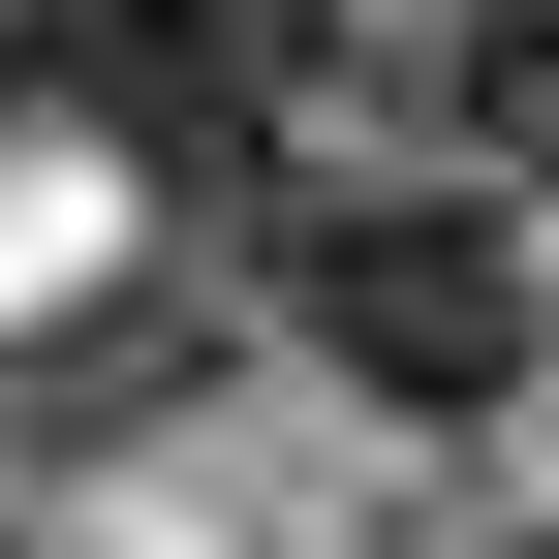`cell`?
Wrapping results in <instances>:
<instances>
[{"label": "cell", "instance_id": "7a4b0ae2", "mask_svg": "<svg viewBox=\"0 0 559 559\" xmlns=\"http://www.w3.org/2000/svg\"><path fill=\"white\" fill-rule=\"evenodd\" d=\"M62 94H94V156H156V187H280L311 94H342V0H94Z\"/></svg>", "mask_w": 559, "mask_h": 559}, {"label": "cell", "instance_id": "8992f818", "mask_svg": "<svg viewBox=\"0 0 559 559\" xmlns=\"http://www.w3.org/2000/svg\"><path fill=\"white\" fill-rule=\"evenodd\" d=\"M436 559H559V528H436Z\"/></svg>", "mask_w": 559, "mask_h": 559}, {"label": "cell", "instance_id": "277c9868", "mask_svg": "<svg viewBox=\"0 0 559 559\" xmlns=\"http://www.w3.org/2000/svg\"><path fill=\"white\" fill-rule=\"evenodd\" d=\"M466 156H559V0H466Z\"/></svg>", "mask_w": 559, "mask_h": 559}, {"label": "cell", "instance_id": "6da1fadb", "mask_svg": "<svg viewBox=\"0 0 559 559\" xmlns=\"http://www.w3.org/2000/svg\"><path fill=\"white\" fill-rule=\"evenodd\" d=\"M280 342H311L373 436H498L559 373V280H528L498 187H311V218H280Z\"/></svg>", "mask_w": 559, "mask_h": 559}, {"label": "cell", "instance_id": "5b68a950", "mask_svg": "<svg viewBox=\"0 0 559 559\" xmlns=\"http://www.w3.org/2000/svg\"><path fill=\"white\" fill-rule=\"evenodd\" d=\"M62 32H94V0H0V94H62Z\"/></svg>", "mask_w": 559, "mask_h": 559}, {"label": "cell", "instance_id": "3957f363", "mask_svg": "<svg viewBox=\"0 0 559 559\" xmlns=\"http://www.w3.org/2000/svg\"><path fill=\"white\" fill-rule=\"evenodd\" d=\"M187 342H218L187 280H94V311H32V342H0V498H32V466H124V436L187 404Z\"/></svg>", "mask_w": 559, "mask_h": 559}]
</instances>
